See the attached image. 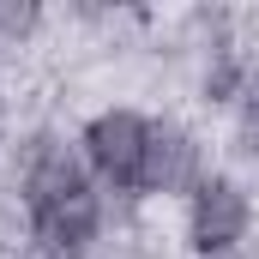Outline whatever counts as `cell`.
Instances as JSON below:
<instances>
[{
    "instance_id": "1",
    "label": "cell",
    "mask_w": 259,
    "mask_h": 259,
    "mask_svg": "<svg viewBox=\"0 0 259 259\" xmlns=\"http://www.w3.org/2000/svg\"><path fill=\"white\" fill-rule=\"evenodd\" d=\"M30 223L55 253H78L97 235V193L66 145H42L30 163Z\"/></svg>"
},
{
    "instance_id": "2",
    "label": "cell",
    "mask_w": 259,
    "mask_h": 259,
    "mask_svg": "<svg viewBox=\"0 0 259 259\" xmlns=\"http://www.w3.org/2000/svg\"><path fill=\"white\" fill-rule=\"evenodd\" d=\"M84 151H91V163H97V175H103V181H115V187H145L151 121H145V115H127V109L97 115L91 133H84Z\"/></svg>"
},
{
    "instance_id": "3",
    "label": "cell",
    "mask_w": 259,
    "mask_h": 259,
    "mask_svg": "<svg viewBox=\"0 0 259 259\" xmlns=\"http://www.w3.org/2000/svg\"><path fill=\"white\" fill-rule=\"evenodd\" d=\"M241 229H247V199L235 181H199L193 187V247L199 253H223V247H235L241 241Z\"/></svg>"
},
{
    "instance_id": "4",
    "label": "cell",
    "mask_w": 259,
    "mask_h": 259,
    "mask_svg": "<svg viewBox=\"0 0 259 259\" xmlns=\"http://www.w3.org/2000/svg\"><path fill=\"white\" fill-rule=\"evenodd\" d=\"M193 175V139L175 127H151V157H145V187H181Z\"/></svg>"
},
{
    "instance_id": "5",
    "label": "cell",
    "mask_w": 259,
    "mask_h": 259,
    "mask_svg": "<svg viewBox=\"0 0 259 259\" xmlns=\"http://www.w3.org/2000/svg\"><path fill=\"white\" fill-rule=\"evenodd\" d=\"M30 24V6H0V30H24Z\"/></svg>"
},
{
    "instance_id": "6",
    "label": "cell",
    "mask_w": 259,
    "mask_h": 259,
    "mask_svg": "<svg viewBox=\"0 0 259 259\" xmlns=\"http://www.w3.org/2000/svg\"><path fill=\"white\" fill-rule=\"evenodd\" d=\"M241 133H247V151L259 157V97L247 103V121H241Z\"/></svg>"
}]
</instances>
